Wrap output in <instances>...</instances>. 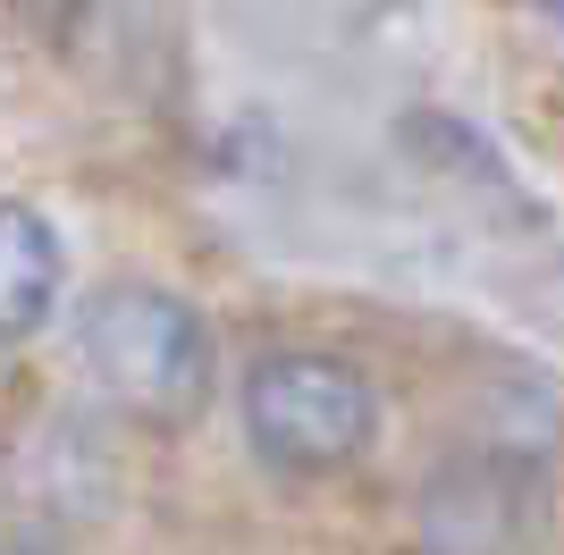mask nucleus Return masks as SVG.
Here are the masks:
<instances>
[{
	"label": "nucleus",
	"mask_w": 564,
	"mask_h": 555,
	"mask_svg": "<svg viewBox=\"0 0 564 555\" xmlns=\"http://www.w3.org/2000/svg\"><path fill=\"white\" fill-rule=\"evenodd\" d=\"M59 228L25 203H0V346H25L59 303Z\"/></svg>",
	"instance_id": "4"
},
{
	"label": "nucleus",
	"mask_w": 564,
	"mask_h": 555,
	"mask_svg": "<svg viewBox=\"0 0 564 555\" xmlns=\"http://www.w3.org/2000/svg\"><path fill=\"white\" fill-rule=\"evenodd\" d=\"M531 25H540V34H564V0H556V9H540Z\"/></svg>",
	"instance_id": "5"
},
{
	"label": "nucleus",
	"mask_w": 564,
	"mask_h": 555,
	"mask_svg": "<svg viewBox=\"0 0 564 555\" xmlns=\"http://www.w3.org/2000/svg\"><path fill=\"white\" fill-rule=\"evenodd\" d=\"M0 555H51V547H34V538H0Z\"/></svg>",
	"instance_id": "6"
},
{
	"label": "nucleus",
	"mask_w": 564,
	"mask_h": 555,
	"mask_svg": "<svg viewBox=\"0 0 564 555\" xmlns=\"http://www.w3.org/2000/svg\"><path fill=\"white\" fill-rule=\"evenodd\" d=\"M76 362L118 413L161 421V429L194 421L219 388L212 320L186 295L152 286V278H101L94 295L76 303Z\"/></svg>",
	"instance_id": "1"
},
{
	"label": "nucleus",
	"mask_w": 564,
	"mask_h": 555,
	"mask_svg": "<svg viewBox=\"0 0 564 555\" xmlns=\"http://www.w3.org/2000/svg\"><path fill=\"white\" fill-rule=\"evenodd\" d=\"M236 429L279 480H329L371 455L379 438V379L329 346H279L261 353L236 388Z\"/></svg>",
	"instance_id": "2"
},
{
	"label": "nucleus",
	"mask_w": 564,
	"mask_h": 555,
	"mask_svg": "<svg viewBox=\"0 0 564 555\" xmlns=\"http://www.w3.org/2000/svg\"><path fill=\"white\" fill-rule=\"evenodd\" d=\"M556 488L540 455L514 446H464L422 480V547L430 555H540Z\"/></svg>",
	"instance_id": "3"
}]
</instances>
